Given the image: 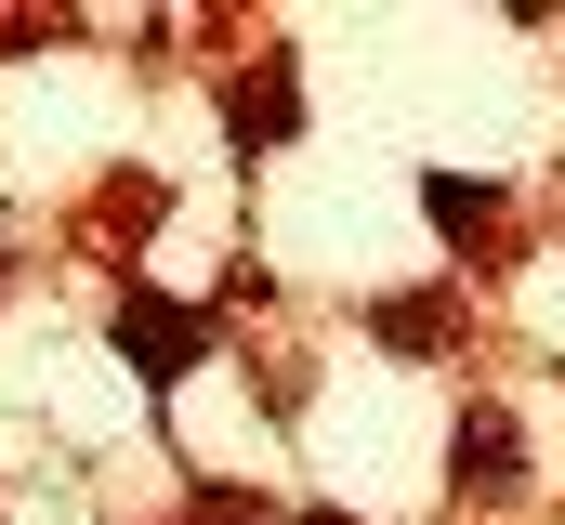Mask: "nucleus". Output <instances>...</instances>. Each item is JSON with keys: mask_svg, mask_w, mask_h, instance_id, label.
I'll list each match as a JSON object with an SVG mask.
<instances>
[{"mask_svg": "<svg viewBox=\"0 0 565 525\" xmlns=\"http://www.w3.org/2000/svg\"><path fill=\"white\" fill-rule=\"evenodd\" d=\"M198 342H211V329H198V315H184V302H119V355H132L145 382H184V368H198Z\"/></svg>", "mask_w": 565, "mask_h": 525, "instance_id": "nucleus-1", "label": "nucleus"}, {"mask_svg": "<svg viewBox=\"0 0 565 525\" xmlns=\"http://www.w3.org/2000/svg\"><path fill=\"white\" fill-rule=\"evenodd\" d=\"M447 460H460V486H473V500H513V486H526V433H513L500 407H460Z\"/></svg>", "mask_w": 565, "mask_h": 525, "instance_id": "nucleus-2", "label": "nucleus"}, {"mask_svg": "<svg viewBox=\"0 0 565 525\" xmlns=\"http://www.w3.org/2000/svg\"><path fill=\"white\" fill-rule=\"evenodd\" d=\"M224 119H237V144H277V131H289V66L237 79V106H224Z\"/></svg>", "mask_w": 565, "mask_h": 525, "instance_id": "nucleus-3", "label": "nucleus"}, {"mask_svg": "<svg viewBox=\"0 0 565 525\" xmlns=\"http://www.w3.org/2000/svg\"><path fill=\"white\" fill-rule=\"evenodd\" d=\"M422 211L447 224V237H487V211H500V197H487V184H460V171H422Z\"/></svg>", "mask_w": 565, "mask_h": 525, "instance_id": "nucleus-4", "label": "nucleus"}]
</instances>
